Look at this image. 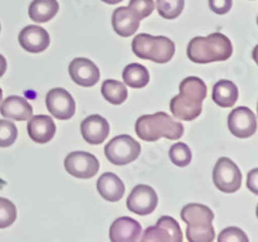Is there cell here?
I'll return each instance as SVG.
<instances>
[{"mask_svg":"<svg viewBox=\"0 0 258 242\" xmlns=\"http://www.w3.org/2000/svg\"><path fill=\"white\" fill-rule=\"evenodd\" d=\"M207 97V85L197 76H188L179 84V94L170 100V111L176 119L191 121L203 110V101Z\"/></svg>","mask_w":258,"mask_h":242,"instance_id":"obj_1","label":"cell"},{"mask_svg":"<svg viewBox=\"0 0 258 242\" xmlns=\"http://www.w3.org/2000/svg\"><path fill=\"white\" fill-rule=\"evenodd\" d=\"M231 56V41L221 32H214L206 38L197 36L187 45V57L195 63L226 61Z\"/></svg>","mask_w":258,"mask_h":242,"instance_id":"obj_2","label":"cell"},{"mask_svg":"<svg viewBox=\"0 0 258 242\" xmlns=\"http://www.w3.org/2000/svg\"><path fill=\"white\" fill-rule=\"evenodd\" d=\"M183 125L165 112L144 115L136 121V133L146 142H155L160 138L177 140L183 135Z\"/></svg>","mask_w":258,"mask_h":242,"instance_id":"obj_3","label":"cell"},{"mask_svg":"<svg viewBox=\"0 0 258 242\" xmlns=\"http://www.w3.org/2000/svg\"><path fill=\"white\" fill-rule=\"evenodd\" d=\"M182 220L187 224L186 236L191 242H212L214 239V228L212 222L213 211L202 204H188L181 211Z\"/></svg>","mask_w":258,"mask_h":242,"instance_id":"obj_4","label":"cell"},{"mask_svg":"<svg viewBox=\"0 0 258 242\" xmlns=\"http://www.w3.org/2000/svg\"><path fill=\"white\" fill-rule=\"evenodd\" d=\"M132 50L142 59H150L155 63H167L173 58L176 45L169 38L140 34L132 41Z\"/></svg>","mask_w":258,"mask_h":242,"instance_id":"obj_5","label":"cell"},{"mask_svg":"<svg viewBox=\"0 0 258 242\" xmlns=\"http://www.w3.org/2000/svg\"><path fill=\"white\" fill-rule=\"evenodd\" d=\"M140 153V143L125 134L112 138L105 147L106 157L114 165H128L137 160Z\"/></svg>","mask_w":258,"mask_h":242,"instance_id":"obj_6","label":"cell"},{"mask_svg":"<svg viewBox=\"0 0 258 242\" xmlns=\"http://www.w3.org/2000/svg\"><path fill=\"white\" fill-rule=\"evenodd\" d=\"M241 172L229 157H221L213 170L214 186L225 193H234L241 187Z\"/></svg>","mask_w":258,"mask_h":242,"instance_id":"obj_7","label":"cell"},{"mask_svg":"<svg viewBox=\"0 0 258 242\" xmlns=\"http://www.w3.org/2000/svg\"><path fill=\"white\" fill-rule=\"evenodd\" d=\"M64 169L79 179L93 178L100 169V161L89 152H71L64 158Z\"/></svg>","mask_w":258,"mask_h":242,"instance_id":"obj_8","label":"cell"},{"mask_svg":"<svg viewBox=\"0 0 258 242\" xmlns=\"http://www.w3.org/2000/svg\"><path fill=\"white\" fill-rule=\"evenodd\" d=\"M158 206V195L153 187L146 184L136 186L126 200V207L131 213L138 215H149Z\"/></svg>","mask_w":258,"mask_h":242,"instance_id":"obj_9","label":"cell"},{"mask_svg":"<svg viewBox=\"0 0 258 242\" xmlns=\"http://www.w3.org/2000/svg\"><path fill=\"white\" fill-rule=\"evenodd\" d=\"M48 111L58 120H69L75 115V101L63 88H54L45 98Z\"/></svg>","mask_w":258,"mask_h":242,"instance_id":"obj_10","label":"cell"},{"mask_svg":"<svg viewBox=\"0 0 258 242\" xmlns=\"http://www.w3.org/2000/svg\"><path fill=\"white\" fill-rule=\"evenodd\" d=\"M141 241H163V242H182L183 236L176 219L170 216H161L155 227H149L144 232Z\"/></svg>","mask_w":258,"mask_h":242,"instance_id":"obj_11","label":"cell"},{"mask_svg":"<svg viewBox=\"0 0 258 242\" xmlns=\"http://www.w3.org/2000/svg\"><path fill=\"white\" fill-rule=\"evenodd\" d=\"M229 129L235 137L245 139L257 130V117L248 107H236L229 115Z\"/></svg>","mask_w":258,"mask_h":242,"instance_id":"obj_12","label":"cell"},{"mask_svg":"<svg viewBox=\"0 0 258 242\" xmlns=\"http://www.w3.org/2000/svg\"><path fill=\"white\" fill-rule=\"evenodd\" d=\"M69 73L75 84L80 87H93L100 80V70L88 58H75L69 66Z\"/></svg>","mask_w":258,"mask_h":242,"instance_id":"obj_13","label":"cell"},{"mask_svg":"<svg viewBox=\"0 0 258 242\" xmlns=\"http://www.w3.org/2000/svg\"><path fill=\"white\" fill-rule=\"evenodd\" d=\"M20 45L30 53L44 52L49 47L50 38L47 30L36 25H29L18 35Z\"/></svg>","mask_w":258,"mask_h":242,"instance_id":"obj_14","label":"cell"},{"mask_svg":"<svg viewBox=\"0 0 258 242\" xmlns=\"http://www.w3.org/2000/svg\"><path fill=\"white\" fill-rule=\"evenodd\" d=\"M141 234V224L128 216H121V218L116 219L110 227V239L112 242L140 241Z\"/></svg>","mask_w":258,"mask_h":242,"instance_id":"obj_15","label":"cell"},{"mask_svg":"<svg viewBox=\"0 0 258 242\" xmlns=\"http://www.w3.org/2000/svg\"><path fill=\"white\" fill-rule=\"evenodd\" d=\"M82 135L91 144H101L109 137L110 125L105 117L100 115H91L83 120L80 125Z\"/></svg>","mask_w":258,"mask_h":242,"instance_id":"obj_16","label":"cell"},{"mask_svg":"<svg viewBox=\"0 0 258 242\" xmlns=\"http://www.w3.org/2000/svg\"><path fill=\"white\" fill-rule=\"evenodd\" d=\"M140 17L129 7H119L112 13V27L121 38L135 35L140 27Z\"/></svg>","mask_w":258,"mask_h":242,"instance_id":"obj_17","label":"cell"},{"mask_svg":"<svg viewBox=\"0 0 258 242\" xmlns=\"http://www.w3.org/2000/svg\"><path fill=\"white\" fill-rule=\"evenodd\" d=\"M29 137L36 143H48L56 134V124L53 119L47 115L31 116L27 124Z\"/></svg>","mask_w":258,"mask_h":242,"instance_id":"obj_18","label":"cell"},{"mask_svg":"<svg viewBox=\"0 0 258 242\" xmlns=\"http://www.w3.org/2000/svg\"><path fill=\"white\" fill-rule=\"evenodd\" d=\"M0 114L6 119L26 121L32 116V107L22 97L11 96L0 105Z\"/></svg>","mask_w":258,"mask_h":242,"instance_id":"obj_19","label":"cell"},{"mask_svg":"<svg viewBox=\"0 0 258 242\" xmlns=\"http://www.w3.org/2000/svg\"><path fill=\"white\" fill-rule=\"evenodd\" d=\"M97 190L105 200L110 202H116L123 199L125 187L121 179L114 173H105L98 178Z\"/></svg>","mask_w":258,"mask_h":242,"instance_id":"obj_20","label":"cell"},{"mask_svg":"<svg viewBox=\"0 0 258 242\" xmlns=\"http://www.w3.org/2000/svg\"><path fill=\"white\" fill-rule=\"evenodd\" d=\"M238 87L230 80H221V82L214 84L213 92H212V100L220 107H232L238 101Z\"/></svg>","mask_w":258,"mask_h":242,"instance_id":"obj_21","label":"cell"},{"mask_svg":"<svg viewBox=\"0 0 258 242\" xmlns=\"http://www.w3.org/2000/svg\"><path fill=\"white\" fill-rule=\"evenodd\" d=\"M58 9L57 0H34L30 4L29 16L36 24H44L57 15Z\"/></svg>","mask_w":258,"mask_h":242,"instance_id":"obj_22","label":"cell"},{"mask_svg":"<svg viewBox=\"0 0 258 242\" xmlns=\"http://www.w3.org/2000/svg\"><path fill=\"white\" fill-rule=\"evenodd\" d=\"M123 80L128 87L141 89L150 82V73L145 66L140 63L128 64L123 71Z\"/></svg>","mask_w":258,"mask_h":242,"instance_id":"obj_23","label":"cell"},{"mask_svg":"<svg viewBox=\"0 0 258 242\" xmlns=\"http://www.w3.org/2000/svg\"><path fill=\"white\" fill-rule=\"evenodd\" d=\"M101 93L107 102L112 105H121L128 97V89L123 83L117 80H106L101 87Z\"/></svg>","mask_w":258,"mask_h":242,"instance_id":"obj_24","label":"cell"},{"mask_svg":"<svg viewBox=\"0 0 258 242\" xmlns=\"http://www.w3.org/2000/svg\"><path fill=\"white\" fill-rule=\"evenodd\" d=\"M185 0H156L159 15L165 20H174L183 11Z\"/></svg>","mask_w":258,"mask_h":242,"instance_id":"obj_25","label":"cell"},{"mask_svg":"<svg viewBox=\"0 0 258 242\" xmlns=\"http://www.w3.org/2000/svg\"><path fill=\"white\" fill-rule=\"evenodd\" d=\"M169 157L174 165L179 168H185L191 163L192 153H191V149L188 148L187 144H185V143H176V144L170 147Z\"/></svg>","mask_w":258,"mask_h":242,"instance_id":"obj_26","label":"cell"},{"mask_svg":"<svg viewBox=\"0 0 258 242\" xmlns=\"http://www.w3.org/2000/svg\"><path fill=\"white\" fill-rule=\"evenodd\" d=\"M17 218V209L9 200L0 197V228L11 227Z\"/></svg>","mask_w":258,"mask_h":242,"instance_id":"obj_27","label":"cell"},{"mask_svg":"<svg viewBox=\"0 0 258 242\" xmlns=\"http://www.w3.org/2000/svg\"><path fill=\"white\" fill-rule=\"evenodd\" d=\"M18 130L15 124L8 120H0V147H9L16 142Z\"/></svg>","mask_w":258,"mask_h":242,"instance_id":"obj_28","label":"cell"},{"mask_svg":"<svg viewBox=\"0 0 258 242\" xmlns=\"http://www.w3.org/2000/svg\"><path fill=\"white\" fill-rule=\"evenodd\" d=\"M129 8L140 17V20H144L154 12L155 3H154V0H131Z\"/></svg>","mask_w":258,"mask_h":242,"instance_id":"obj_29","label":"cell"},{"mask_svg":"<svg viewBox=\"0 0 258 242\" xmlns=\"http://www.w3.org/2000/svg\"><path fill=\"white\" fill-rule=\"evenodd\" d=\"M218 241L220 242H248L249 238L244 233L243 230L238 227H229L223 229L218 236Z\"/></svg>","mask_w":258,"mask_h":242,"instance_id":"obj_30","label":"cell"},{"mask_svg":"<svg viewBox=\"0 0 258 242\" xmlns=\"http://www.w3.org/2000/svg\"><path fill=\"white\" fill-rule=\"evenodd\" d=\"M232 7V0H209V8L216 15H226Z\"/></svg>","mask_w":258,"mask_h":242,"instance_id":"obj_31","label":"cell"},{"mask_svg":"<svg viewBox=\"0 0 258 242\" xmlns=\"http://www.w3.org/2000/svg\"><path fill=\"white\" fill-rule=\"evenodd\" d=\"M7 71V61L2 54H0V77L6 73Z\"/></svg>","mask_w":258,"mask_h":242,"instance_id":"obj_32","label":"cell"},{"mask_svg":"<svg viewBox=\"0 0 258 242\" xmlns=\"http://www.w3.org/2000/svg\"><path fill=\"white\" fill-rule=\"evenodd\" d=\"M103 3H107V4H117V3H121L123 0H102Z\"/></svg>","mask_w":258,"mask_h":242,"instance_id":"obj_33","label":"cell"},{"mask_svg":"<svg viewBox=\"0 0 258 242\" xmlns=\"http://www.w3.org/2000/svg\"><path fill=\"white\" fill-rule=\"evenodd\" d=\"M2 98H3V91L0 89V101H2Z\"/></svg>","mask_w":258,"mask_h":242,"instance_id":"obj_34","label":"cell"},{"mask_svg":"<svg viewBox=\"0 0 258 242\" xmlns=\"http://www.w3.org/2000/svg\"><path fill=\"white\" fill-rule=\"evenodd\" d=\"M0 30H2V26H0Z\"/></svg>","mask_w":258,"mask_h":242,"instance_id":"obj_35","label":"cell"}]
</instances>
